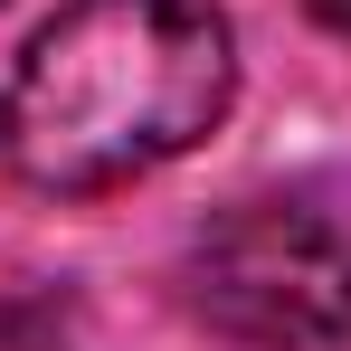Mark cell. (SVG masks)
I'll use <instances>...</instances> for the list:
<instances>
[{
    "label": "cell",
    "instance_id": "6da1fadb",
    "mask_svg": "<svg viewBox=\"0 0 351 351\" xmlns=\"http://www.w3.org/2000/svg\"><path fill=\"white\" fill-rule=\"evenodd\" d=\"M237 95V29L209 0H66L19 48L0 162L29 190L95 199L180 162Z\"/></svg>",
    "mask_w": 351,
    "mask_h": 351
},
{
    "label": "cell",
    "instance_id": "7a4b0ae2",
    "mask_svg": "<svg viewBox=\"0 0 351 351\" xmlns=\"http://www.w3.org/2000/svg\"><path fill=\"white\" fill-rule=\"evenodd\" d=\"M190 313H209L256 351L351 342V209L313 190L237 199L190 247Z\"/></svg>",
    "mask_w": 351,
    "mask_h": 351
},
{
    "label": "cell",
    "instance_id": "3957f363",
    "mask_svg": "<svg viewBox=\"0 0 351 351\" xmlns=\"http://www.w3.org/2000/svg\"><path fill=\"white\" fill-rule=\"evenodd\" d=\"M313 19H323V29H342V38H351V0H313Z\"/></svg>",
    "mask_w": 351,
    "mask_h": 351
}]
</instances>
